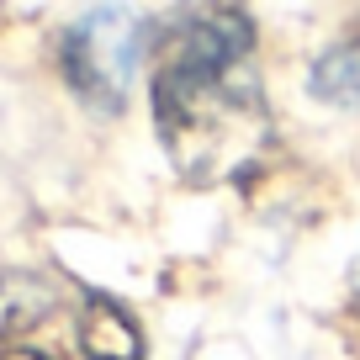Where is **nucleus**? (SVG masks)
Returning <instances> with one entry per match:
<instances>
[{"label": "nucleus", "mask_w": 360, "mask_h": 360, "mask_svg": "<svg viewBox=\"0 0 360 360\" xmlns=\"http://www.w3.org/2000/svg\"><path fill=\"white\" fill-rule=\"evenodd\" d=\"M48 302H53V292H48L37 276L0 265V339L27 328V323H37V318L48 313Z\"/></svg>", "instance_id": "nucleus-5"}, {"label": "nucleus", "mask_w": 360, "mask_h": 360, "mask_svg": "<svg viewBox=\"0 0 360 360\" xmlns=\"http://www.w3.org/2000/svg\"><path fill=\"white\" fill-rule=\"evenodd\" d=\"M138 48H143V27L133 11H90L75 32L64 37L58 58H64V79L75 85L79 101L117 112L133 90V69H138Z\"/></svg>", "instance_id": "nucleus-2"}, {"label": "nucleus", "mask_w": 360, "mask_h": 360, "mask_svg": "<svg viewBox=\"0 0 360 360\" xmlns=\"http://www.w3.org/2000/svg\"><path fill=\"white\" fill-rule=\"evenodd\" d=\"M79 345L90 360H143V334L117 302H90L79 318Z\"/></svg>", "instance_id": "nucleus-3"}, {"label": "nucleus", "mask_w": 360, "mask_h": 360, "mask_svg": "<svg viewBox=\"0 0 360 360\" xmlns=\"http://www.w3.org/2000/svg\"><path fill=\"white\" fill-rule=\"evenodd\" d=\"M249 16L233 0H196L154 48V122L180 175L217 186L259 165L270 106L249 64Z\"/></svg>", "instance_id": "nucleus-1"}, {"label": "nucleus", "mask_w": 360, "mask_h": 360, "mask_svg": "<svg viewBox=\"0 0 360 360\" xmlns=\"http://www.w3.org/2000/svg\"><path fill=\"white\" fill-rule=\"evenodd\" d=\"M0 360H48V355H37V349H6Z\"/></svg>", "instance_id": "nucleus-6"}, {"label": "nucleus", "mask_w": 360, "mask_h": 360, "mask_svg": "<svg viewBox=\"0 0 360 360\" xmlns=\"http://www.w3.org/2000/svg\"><path fill=\"white\" fill-rule=\"evenodd\" d=\"M313 96L328 106H345V112H360V37L334 43L313 64Z\"/></svg>", "instance_id": "nucleus-4"}]
</instances>
